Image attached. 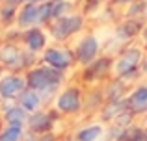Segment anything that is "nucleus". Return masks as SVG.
I'll return each instance as SVG.
<instances>
[{
  "label": "nucleus",
  "instance_id": "f257e3e1",
  "mask_svg": "<svg viewBox=\"0 0 147 141\" xmlns=\"http://www.w3.org/2000/svg\"><path fill=\"white\" fill-rule=\"evenodd\" d=\"M26 87L37 91L41 98L45 95H50L56 91V87L63 82V71H56L52 67L39 65V67H30L24 74Z\"/></svg>",
  "mask_w": 147,
  "mask_h": 141
},
{
  "label": "nucleus",
  "instance_id": "f03ea898",
  "mask_svg": "<svg viewBox=\"0 0 147 141\" xmlns=\"http://www.w3.org/2000/svg\"><path fill=\"white\" fill-rule=\"evenodd\" d=\"M34 52H22L21 47H17L15 43H4L0 45V65L4 67V69H9L13 72H19L22 69H30V65H32V59L34 58Z\"/></svg>",
  "mask_w": 147,
  "mask_h": 141
},
{
  "label": "nucleus",
  "instance_id": "7ed1b4c3",
  "mask_svg": "<svg viewBox=\"0 0 147 141\" xmlns=\"http://www.w3.org/2000/svg\"><path fill=\"white\" fill-rule=\"evenodd\" d=\"M41 59H43V65L52 67L56 71H65L75 61V52L61 48V47H49L43 50V58Z\"/></svg>",
  "mask_w": 147,
  "mask_h": 141
},
{
  "label": "nucleus",
  "instance_id": "20e7f679",
  "mask_svg": "<svg viewBox=\"0 0 147 141\" xmlns=\"http://www.w3.org/2000/svg\"><path fill=\"white\" fill-rule=\"evenodd\" d=\"M26 89V78L19 72L0 76V98L2 100H17V97Z\"/></svg>",
  "mask_w": 147,
  "mask_h": 141
},
{
  "label": "nucleus",
  "instance_id": "39448f33",
  "mask_svg": "<svg viewBox=\"0 0 147 141\" xmlns=\"http://www.w3.org/2000/svg\"><path fill=\"white\" fill-rule=\"evenodd\" d=\"M82 108V95L78 87H67L56 97V110L60 113H76Z\"/></svg>",
  "mask_w": 147,
  "mask_h": 141
},
{
  "label": "nucleus",
  "instance_id": "423d86ee",
  "mask_svg": "<svg viewBox=\"0 0 147 141\" xmlns=\"http://www.w3.org/2000/svg\"><path fill=\"white\" fill-rule=\"evenodd\" d=\"M140 63H142V50L132 47V48H127L117 58V61L114 63V71L121 78V76L129 74V72H138V65Z\"/></svg>",
  "mask_w": 147,
  "mask_h": 141
},
{
  "label": "nucleus",
  "instance_id": "0eeeda50",
  "mask_svg": "<svg viewBox=\"0 0 147 141\" xmlns=\"http://www.w3.org/2000/svg\"><path fill=\"white\" fill-rule=\"evenodd\" d=\"M99 54V41L95 35H86L78 41L76 45V50H75V59L82 65H90L91 61L97 59Z\"/></svg>",
  "mask_w": 147,
  "mask_h": 141
},
{
  "label": "nucleus",
  "instance_id": "6e6552de",
  "mask_svg": "<svg viewBox=\"0 0 147 141\" xmlns=\"http://www.w3.org/2000/svg\"><path fill=\"white\" fill-rule=\"evenodd\" d=\"M54 126V117L52 113L47 112H34L28 115V121H26V128H28L30 136H43L47 132L52 130Z\"/></svg>",
  "mask_w": 147,
  "mask_h": 141
},
{
  "label": "nucleus",
  "instance_id": "1a4fd4ad",
  "mask_svg": "<svg viewBox=\"0 0 147 141\" xmlns=\"http://www.w3.org/2000/svg\"><path fill=\"white\" fill-rule=\"evenodd\" d=\"M22 43H24V47H26L28 52L37 54V52L47 48V33H45L43 28H39V26L26 28L24 32H22Z\"/></svg>",
  "mask_w": 147,
  "mask_h": 141
},
{
  "label": "nucleus",
  "instance_id": "9d476101",
  "mask_svg": "<svg viewBox=\"0 0 147 141\" xmlns=\"http://www.w3.org/2000/svg\"><path fill=\"white\" fill-rule=\"evenodd\" d=\"M30 113L26 110H22L17 102L6 100V104L2 106V121L4 124H19V126H26Z\"/></svg>",
  "mask_w": 147,
  "mask_h": 141
},
{
  "label": "nucleus",
  "instance_id": "9b49d317",
  "mask_svg": "<svg viewBox=\"0 0 147 141\" xmlns=\"http://www.w3.org/2000/svg\"><path fill=\"white\" fill-rule=\"evenodd\" d=\"M15 22H17V26L22 28V30L32 28V26H39V22H37V4L24 2L19 7Z\"/></svg>",
  "mask_w": 147,
  "mask_h": 141
},
{
  "label": "nucleus",
  "instance_id": "f8f14e48",
  "mask_svg": "<svg viewBox=\"0 0 147 141\" xmlns=\"http://www.w3.org/2000/svg\"><path fill=\"white\" fill-rule=\"evenodd\" d=\"M15 102H17V104L21 106L22 110H26L28 113H34V112H37V110L41 108V104H43V98H41V95L37 93V91L26 87V89L17 97V100H15Z\"/></svg>",
  "mask_w": 147,
  "mask_h": 141
},
{
  "label": "nucleus",
  "instance_id": "ddd939ff",
  "mask_svg": "<svg viewBox=\"0 0 147 141\" xmlns=\"http://www.w3.org/2000/svg\"><path fill=\"white\" fill-rule=\"evenodd\" d=\"M112 59L110 58H100V59H95L91 61L90 65H86V71H84V78L86 80H99L102 78L106 72H110L112 69Z\"/></svg>",
  "mask_w": 147,
  "mask_h": 141
},
{
  "label": "nucleus",
  "instance_id": "4468645a",
  "mask_svg": "<svg viewBox=\"0 0 147 141\" xmlns=\"http://www.w3.org/2000/svg\"><path fill=\"white\" fill-rule=\"evenodd\" d=\"M127 108L132 110L134 113L147 112V86H138L127 98Z\"/></svg>",
  "mask_w": 147,
  "mask_h": 141
},
{
  "label": "nucleus",
  "instance_id": "2eb2a0df",
  "mask_svg": "<svg viewBox=\"0 0 147 141\" xmlns=\"http://www.w3.org/2000/svg\"><path fill=\"white\" fill-rule=\"evenodd\" d=\"M102 134H104V128L100 124H88V126H82L75 134V141H97Z\"/></svg>",
  "mask_w": 147,
  "mask_h": 141
},
{
  "label": "nucleus",
  "instance_id": "dca6fc26",
  "mask_svg": "<svg viewBox=\"0 0 147 141\" xmlns=\"http://www.w3.org/2000/svg\"><path fill=\"white\" fill-rule=\"evenodd\" d=\"M22 139H24V126L4 124L0 128V141H22Z\"/></svg>",
  "mask_w": 147,
  "mask_h": 141
},
{
  "label": "nucleus",
  "instance_id": "f3484780",
  "mask_svg": "<svg viewBox=\"0 0 147 141\" xmlns=\"http://www.w3.org/2000/svg\"><path fill=\"white\" fill-rule=\"evenodd\" d=\"M50 35L56 41H65L67 37H71V32H69V28H67L65 17L54 19V21L50 22Z\"/></svg>",
  "mask_w": 147,
  "mask_h": 141
},
{
  "label": "nucleus",
  "instance_id": "a211bd4d",
  "mask_svg": "<svg viewBox=\"0 0 147 141\" xmlns=\"http://www.w3.org/2000/svg\"><path fill=\"white\" fill-rule=\"evenodd\" d=\"M144 134H145L144 128L129 124V126H125L121 132H119L117 141H144Z\"/></svg>",
  "mask_w": 147,
  "mask_h": 141
},
{
  "label": "nucleus",
  "instance_id": "6ab92c4d",
  "mask_svg": "<svg viewBox=\"0 0 147 141\" xmlns=\"http://www.w3.org/2000/svg\"><path fill=\"white\" fill-rule=\"evenodd\" d=\"M127 108V100H123V98H114V100H108L106 106H104L102 110V117L106 121L110 119H115V115H117L121 110Z\"/></svg>",
  "mask_w": 147,
  "mask_h": 141
},
{
  "label": "nucleus",
  "instance_id": "aec40b11",
  "mask_svg": "<svg viewBox=\"0 0 147 141\" xmlns=\"http://www.w3.org/2000/svg\"><path fill=\"white\" fill-rule=\"evenodd\" d=\"M138 32H142V24L138 21H134V19L123 22V24L117 28V35L121 37V39H130V37H134Z\"/></svg>",
  "mask_w": 147,
  "mask_h": 141
},
{
  "label": "nucleus",
  "instance_id": "412c9836",
  "mask_svg": "<svg viewBox=\"0 0 147 141\" xmlns=\"http://www.w3.org/2000/svg\"><path fill=\"white\" fill-rule=\"evenodd\" d=\"M71 9H73L71 0H52V21L69 15Z\"/></svg>",
  "mask_w": 147,
  "mask_h": 141
},
{
  "label": "nucleus",
  "instance_id": "4be33fe9",
  "mask_svg": "<svg viewBox=\"0 0 147 141\" xmlns=\"http://www.w3.org/2000/svg\"><path fill=\"white\" fill-rule=\"evenodd\" d=\"M17 11H19V6H13V4H2V6H0V22L9 24L11 21L17 19Z\"/></svg>",
  "mask_w": 147,
  "mask_h": 141
},
{
  "label": "nucleus",
  "instance_id": "5701e85b",
  "mask_svg": "<svg viewBox=\"0 0 147 141\" xmlns=\"http://www.w3.org/2000/svg\"><path fill=\"white\" fill-rule=\"evenodd\" d=\"M132 117H134V112L129 110V108H125V110H121V112L115 115V124L125 128V126H129V124L132 123Z\"/></svg>",
  "mask_w": 147,
  "mask_h": 141
},
{
  "label": "nucleus",
  "instance_id": "b1692460",
  "mask_svg": "<svg viewBox=\"0 0 147 141\" xmlns=\"http://www.w3.org/2000/svg\"><path fill=\"white\" fill-rule=\"evenodd\" d=\"M145 9H147L145 2H132V4H130V7H129V11H127V17L132 19V17H136V15L145 13Z\"/></svg>",
  "mask_w": 147,
  "mask_h": 141
},
{
  "label": "nucleus",
  "instance_id": "393cba45",
  "mask_svg": "<svg viewBox=\"0 0 147 141\" xmlns=\"http://www.w3.org/2000/svg\"><path fill=\"white\" fill-rule=\"evenodd\" d=\"M2 4H13V6H19L21 7L22 4H24V0H0Z\"/></svg>",
  "mask_w": 147,
  "mask_h": 141
},
{
  "label": "nucleus",
  "instance_id": "a878e982",
  "mask_svg": "<svg viewBox=\"0 0 147 141\" xmlns=\"http://www.w3.org/2000/svg\"><path fill=\"white\" fill-rule=\"evenodd\" d=\"M142 37H144V43L147 45V24L144 26V30H142Z\"/></svg>",
  "mask_w": 147,
  "mask_h": 141
},
{
  "label": "nucleus",
  "instance_id": "bb28decb",
  "mask_svg": "<svg viewBox=\"0 0 147 141\" xmlns=\"http://www.w3.org/2000/svg\"><path fill=\"white\" fill-rule=\"evenodd\" d=\"M115 4H132V2H136V0H114Z\"/></svg>",
  "mask_w": 147,
  "mask_h": 141
},
{
  "label": "nucleus",
  "instance_id": "cd10ccee",
  "mask_svg": "<svg viewBox=\"0 0 147 141\" xmlns=\"http://www.w3.org/2000/svg\"><path fill=\"white\" fill-rule=\"evenodd\" d=\"M142 67H144V71L147 72V54H145V58H144V61H142Z\"/></svg>",
  "mask_w": 147,
  "mask_h": 141
},
{
  "label": "nucleus",
  "instance_id": "c85d7f7f",
  "mask_svg": "<svg viewBox=\"0 0 147 141\" xmlns=\"http://www.w3.org/2000/svg\"><path fill=\"white\" fill-rule=\"evenodd\" d=\"M24 2H30V4H41V2H47V0H24Z\"/></svg>",
  "mask_w": 147,
  "mask_h": 141
},
{
  "label": "nucleus",
  "instance_id": "c756f323",
  "mask_svg": "<svg viewBox=\"0 0 147 141\" xmlns=\"http://www.w3.org/2000/svg\"><path fill=\"white\" fill-rule=\"evenodd\" d=\"M144 141H147V130H145V134H144Z\"/></svg>",
  "mask_w": 147,
  "mask_h": 141
},
{
  "label": "nucleus",
  "instance_id": "7c9ffc66",
  "mask_svg": "<svg viewBox=\"0 0 147 141\" xmlns=\"http://www.w3.org/2000/svg\"><path fill=\"white\" fill-rule=\"evenodd\" d=\"M145 6H147V0H145Z\"/></svg>",
  "mask_w": 147,
  "mask_h": 141
},
{
  "label": "nucleus",
  "instance_id": "2f4dec72",
  "mask_svg": "<svg viewBox=\"0 0 147 141\" xmlns=\"http://www.w3.org/2000/svg\"><path fill=\"white\" fill-rule=\"evenodd\" d=\"M30 141H34V139H30ZM36 141H37V139H36Z\"/></svg>",
  "mask_w": 147,
  "mask_h": 141
},
{
  "label": "nucleus",
  "instance_id": "473e14b6",
  "mask_svg": "<svg viewBox=\"0 0 147 141\" xmlns=\"http://www.w3.org/2000/svg\"><path fill=\"white\" fill-rule=\"evenodd\" d=\"M0 100H2V98H0Z\"/></svg>",
  "mask_w": 147,
  "mask_h": 141
}]
</instances>
